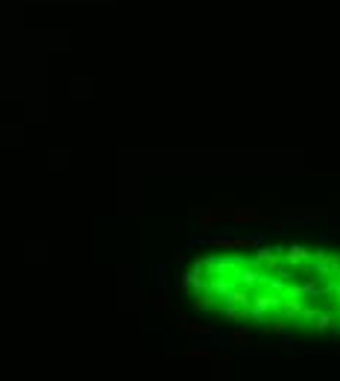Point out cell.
<instances>
[{
  "label": "cell",
  "mask_w": 340,
  "mask_h": 381,
  "mask_svg": "<svg viewBox=\"0 0 340 381\" xmlns=\"http://www.w3.org/2000/svg\"><path fill=\"white\" fill-rule=\"evenodd\" d=\"M205 244L214 247V249H223V252H235V249H258L261 238H214V241H205Z\"/></svg>",
  "instance_id": "cell-1"
},
{
  "label": "cell",
  "mask_w": 340,
  "mask_h": 381,
  "mask_svg": "<svg viewBox=\"0 0 340 381\" xmlns=\"http://www.w3.org/2000/svg\"><path fill=\"white\" fill-rule=\"evenodd\" d=\"M285 258H288V261L296 267V264H308V261H314V252H308L302 244H294V247L285 252Z\"/></svg>",
  "instance_id": "cell-2"
},
{
  "label": "cell",
  "mask_w": 340,
  "mask_h": 381,
  "mask_svg": "<svg viewBox=\"0 0 340 381\" xmlns=\"http://www.w3.org/2000/svg\"><path fill=\"white\" fill-rule=\"evenodd\" d=\"M258 211H235L229 214V223H238V226H247V223H258Z\"/></svg>",
  "instance_id": "cell-3"
},
{
  "label": "cell",
  "mask_w": 340,
  "mask_h": 381,
  "mask_svg": "<svg viewBox=\"0 0 340 381\" xmlns=\"http://www.w3.org/2000/svg\"><path fill=\"white\" fill-rule=\"evenodd\" d=\"M182 329H185L188 335H197V337H211V335H214V329H211V326H203V323H182Z\"/></svg>",
  "instance_id": "cell-4"
},
{
  "label": "cell",
  "mask_w": 340,
  "mask_h": 381,
  "mask_svg": "<svg viewBox=\"0 0 340 381\" xmlns=\"http://www.w3.org/2000/svg\"><path fill=\"white\" fill-rule=\"evenodd\" d=\"M232 340H235L238 346H249V343H252V332H249V329H235V332H232Z\"/></svg>",
  "instance_id": "cell-5"
},
{
  "label": "cell",
  "mask_w": 340,
  "mask_h": 381,
  "mask_svg": "<svg viewBox=\"0 0 340 381\" xmlns=\"http://www.w3.org/2000/svg\"><path fill=\"white\" fill-rule=\"evenodd\" d=\"M200 223L203 226H220V223H229V214H203Z\"/></svg>",
  "instance_id": "cell-6"
},
{
  "label": "cell",
  "mask_w": 340,
  "mask_h": 381,
  "mask_svg": "<svg viewBox=\"0 0 340 381\" xmlns=\"http://www.w3.org/2000/svg\"><path fill=\"white\" fill-rule=\"evenodd\" d=\"M285 329H288L285 320H273V323L264 326V335H267V337H270V335H285Z\"/></svg>",
  "instance_id": "cell-7"
},
{
  "label": "cell",
  "mask_w": 340,
  "mask_h": 381,
  "mask_svg": "<svg viewBox=\"0 0 340 381\" xmlns=\"http://www.w3.org/2000/svg\"><path fill=\"white\" fill-rule=\"evenodd\" d=\"M214 355H217V352H208V349H191V352H188L191 361H214Z\"/></svg>",
  "instance_id": "cell-8"
},
{
  "label": "cell",
  "mask_w": 340,
  "mask_h": 381,
  "mask_svg": "<svg viewBox=\"0 0 340 381\" xmlns=\"http://www.w3.org/2000/svg\"><path fill=\"white\" fill-rule=\"evenodd\" d=\"M147 308H150V311H161V308H164V296H161V293H156V296L147 302Z\"/></svg>",
  "instance_id": "cell-9"
},
{
  "label": "cell",
  "mask_w": 340,
  "mask_h": 381,
  "mask_svg": "<svg viewBox=\"0 0 340 381\" xmlns=\"http://www.w3.org/2000/svg\"><path fill=\"white\" fill-rule=\"evenodd\" d=\"M335 355H338V358H340V346H338V352H335Z\"/></svg>",
  "instance_id": "cell-10"
}]
</instances>
